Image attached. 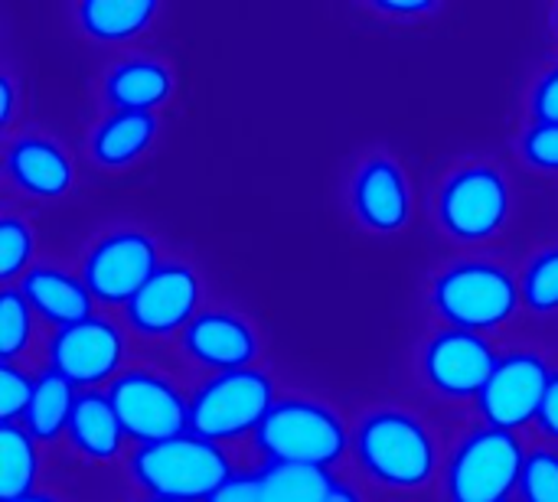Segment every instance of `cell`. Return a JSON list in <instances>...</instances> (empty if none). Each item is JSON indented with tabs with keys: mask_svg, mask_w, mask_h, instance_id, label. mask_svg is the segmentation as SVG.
<instances>
[{
	"mask_svg": "<svg viewBox=\"0 0 558 502\" xmlns=\"http://www.w3.org/2000/svg\"><path fill=\"white\" fill-rule=\"evenodd\" d=\"M105 392L134 448L190 431V395L160 369L128 366Z\"/></svg>",
	"mask_w": 558,
	"mask_h": 502,
	"instance_id": "ba28073f",
	"label": "cell"
},
{
	"mask_svg": "<svg viewBox=\"0 0 558 502\" xmlns=\"http://www.w3.org/2000/svg\"><path fill=\"white\" fill-rule=\"evenodd\" d=\"M262 464H301L330 470L353 451V431L343 415L320 399H278L252 438Z\"/></svg>",
	"mask_w": 558,
	"mask_h": 502,
	"instance_id": "3957f363",
	"label": "cell"
},
{
	"mask_svg": "<svg viewBox=\"0 0 558 502\" xmlns=\"http://www.w3.org/2000/svg\"><path fill=\"white\" fill-rule=\"evenodd\" d=\"M160 137L157 114L137 111H108L88 137V157L101 170H128L141 163Z\"/></svg>",
	"mask_w": 558,
	"mask_h": 502,
	"instance_id": "ffe728a7",
	"label": "cell"
},
{
	"mask_svg": "<svg viewBox=\"0 0 558 502\" xmlns=\"http://www.w3.org/2000/svg\"><path fill=\"white\" fill-rule=\"evenodd\" d=\"M523 310L533 317H558V245L539 248L520 274Z\"/></svg>",
	"mask_w": 558,
	"mask_h": 502,
	"instance_id": "d4e9b609",
	"label": "cell"
},
{
	"mask_svg": "<svg viewBox=\"0 0 558 502\" xmlns=\"http://www.w3.org/2000/svg\"><path fill=\"white\" fill-rule=\"evenodd\" d=\"M46 369L59 372L78 392L108 389L128 369V330L105 314L52 330L46 340Z\"/></svg>",
	"mask_w": 558,
	"mask_h": 502,
	"instance_id": "9c48e42d",
	"label": "cell"
},
{
	"mask_svg": "<svg viewBox=\"0 0 558 502\" xmlns=\"http://www.w3.org/2000/svg\"><path fill=\"white\" fill-rule=\"evenodd\" d=\"M180 356L209 372H239V369H255L258 356H262V340L255 333V327L235 314V310H222V307H206L193 317V323L180 333L177 340Z\"/></svg>",
	"mask_w": 558,
	"mask_h": 502,
	"instance_id": "5bb4252c",
	"label": "cell"
},
{
	"mask_svg": "<svg viewBox=\"0 0 558 502\" xmlns=\"http://www.w3.org/2000/svg\"><path fill=\"white\" fill-rule=\"evenodd\" d=\"M144 502H163V500H144Z\"/></svg>",
	"mask_w": 558,
	"mask_h": 502,
	"instance_id": "f35d334b",
	"label": "cell"
},
{
	"mask_svg": "<svg viewBox=\"0 0 558 502\" xmlns=\"http://www.w3.org/2000/svg\"><path fill=\"white\" fill-rule=\"evenodd\" d=\"M432 310L445 327L468 333L504 330L523 307L520 278L494 258H458L432 278Z\"/></svg>",
	"mask_w": 558,
	"mask_h": 502,
	"instance_id": "7a4b0ae2",
	"label": "cell"
},
{
	"mask_svg": "<svg viewBox=\"0 0 558 502\" xmlns=\"http://www.w3.org/2000/svg\"><path fill=\"white\" fill-rule=\"evenodd\" d=\"M157 242L141 229H114L85 252L82 281L95 304L101 307H128V301L150 281L160 268Z\"/></svg>",
	"mask_w": 558,
	"mask_h": 502,
	"instance_id": "30bf717a",
	"label": "cell"
},
{
	"mask_svg": "<svg viewBox=\"0 0 558 502\" xmlns=\"http://www.w3.org/2000/svg\"><path fill=\"white\" fill-rule=\"evenodd\" d=\"M75 385L65 382L59 372L52 369H39L36 372V389H33V402L20 421V428H26L39 444H56L65 438L69 421H72V408H75Z\"/></svg>",
	"mask_w": 558,
	"mask_h": 502,
	"instance_id": "7402d4cb",
	"label": "cell"
},
{
	"mask_svg": "<svg viewBox=\"0 0 558 502\" xmlns=\"http://www.w3.org/2000/svg\"><path fill=\"white\" fill-rule=\"evenodd\" d=\"M177 91L173 69L150 56H128L101 78V98L111 111L157 114Z\"/></svg>",
	"mask_w": 558,
	"mask_h": 502,
	"instance_id": "e0dca14e",
	"label": "cell"
},
{
	"mask_svg": "<svg viewBox=\"0 0 558 502\" xmlns=\"http://www.w3.org/2000/svg\"><path fill=\"white\" fill-rule=\"evenodd\" d=\"M0 98H3L0 121H3V127H10L13 124V108H16V91H13V78L10 75H0Z\"/></svg>",
	"mask_w": 558,
	"mask_h": 502,
	"instance_id": "e575fe53",
	"label": "cell"
},
{
	"mask_svg": "<svg viewBox=\"0 0 558 502\" xmlns=\"http://www.w3.org/2000/svg\"><path fill=\"white\" fill-rule=\"evenodd\" d=\"M526 454L530 451L520 434L490 425L464 431L445 461V500L513 502Z\"/></svg>",
	"mask_w": 558,
	"mask_h": 502,
	"instance_id": "5b68a950",
	"label": "cell"
},
{
	"mask_svg": "<svg viewBox=\"0 0 558 502\" xmlns=\"http://www.w3.org/2000/svg\"><path fill=\"white\" fill-rule=\"evenodd\" d=\"M232 474L229 451L190 431L128 454V480L147 500L206 502Z\"/></svg>",
	"mask_w": 558,
	"mask_h": 502,
	"instance_id": "277c9868",
	"label": "cell"
},
{
	"mask_svg": "<svg viewBox=\"0 0 558 502\" xmlns=\"http://www.w3.org/2000/svg\"><path fill=\"white\" fill-rule=\"evenodd\" d=\"M65 444L72 448L75 457H82L88 464H111L124 454L128 434H124L118 412L105 389L78 392L72 421L65 431Z\"/></svg>",
	"mask_w": 558,
	"mask_h": 502,
	"instance_id": "d6986e66",
	"label": "cell"
},
{
	"mask_svg": "<svg viewBox=\"0 0 558 502\" xmlns=\"http://www.w3.org/2000/svg\"><path fill=\"white\" fill-rule=\"evenodd\" d=\"M435 216L441 232L461 245L490 242L513 216V186L497 163H461L441 180Z\"/></svg>",
	"mask_w": 558,
	"mask_h": 502,
	"instance_id": "8992f818",
	"label": "cell"
},
{
	"mask_svg": "<svg viewBox=\"0 0 558 502\" xmlns=\"http://www.w3.org/2000/svg\"><path fill=\"white\" fill-rule=\"evenodd\" d=\"M520 157L539 170V173H558V124H539L533 121L520 134Z\"/></svg>",
	"mask_w": 558,
	"mask_h": 502,
	"instance_id": "f546056e",
	"label": "cell"
},
{
	"mask_svg": "<svg viewBox=\"0 0 558 502\" xmlns=\"http://www.w3.org/2000/svg\"><path fill=\"white\" fill-rule=\"evenodd\" d=\"M0 448H3V480H0V500L13 502L36 493L39 480V441L20 428L3 425L0 428Z\"/></svg>",
	"mask_w": 558,
	"mask_h": 502,
	"instance_id": "cb8c5ba5",
	"label": "cell"
},
{
	"mask_svg": "<svg viewBox=\"0 0 558 502\" xmlns=\"http://www.w3.org/2000/svg\"><path fill=\"white\" fill-rule=\"evenodd\" d=\"M350 209L373 235H399L415 212L405 167L389 154H369L350 180Z\"/></svg>",
	"mask_w": 558,
	"mask_h": 502,
	"instance_id": "9a60e30c",
	"label": "cell"
},
{
	"mask_svg": "<svg viewBox=\"0 0 558 502\" xmlns=\"http://www.w3.org/2000/svg\"><path fill=\"white\" fill-rule=\"evenodd\" d=\"M36 320L39 317L29 307V301L20 294V287L16 284L3 287V297H0V359L3 363H16L20 356H26L36 336Z\"/></svg>",
	"mask_w": 558,
	"mask_h": 502,
	"instance_id": "484cf974",
	"label": "cell"
},
{
	"mask_svg": "<svg viewBox=\"0 0 558 502\" xmlns=\"http://www.w3.org/2000/svg\"><path fill=\"white\" fill-rule=\"evenodd\" d=\"M517 502H558V448H530Z\"/></svg>",
	"mask_w": 558,
	"mask_h": 502,
	"instance_id": "83f0119b",
	"label": "cell"
},
{
	"mask_svg": "<svg viewBox=\"0 0 558 502\" xmlns=\"http://www.w3.org/2000/svg\"><path fill=\"white\" fill-rule=\"evenodd\" d=\"M373 10L376 13H383V16H389V20H405V16H428V13H438V3H428V0H412V3H399V0H379V3H373Z\"/></svg>",
	"mask_w": 558,
	"mask_h": 502,
	"instance_id": "836d02e7",
	"label": "cell"
},
{
	"mask_svg": "<svg viewBox=\"0 0 558 502\" xmlns=\"http://www.w3.org/2000/svg\"><path fill=\"white\" fill-rule=\"evenodd\" d=\"M36 229L29 219L16 212H3L0 219V278L3 284H16L36 261Z\"/></svg>",
	"mask_w": 558,
	"mask_h": 502,
	"instance_id": "4316f807",
	"label": "cell"
},
{
	"mask_svg": "<svg viewBox=\"0 0 558 502\" xmlns=\"http://www.w3.org/2000/svg\"><path fill=\"white\" fill-rule=\"evenodd\" d=\"M530 118L539 124H558V62L536 78L530 91Z\"/></svg>",
	"mask_w": 558,
	"mask_h": 502,
	"instance_id": "4dcf8cb0",
	"label": "cell"
},
{
	"mask_svg": "<svg viewBox=\"0 0 558 502\" xmlns=\"http://www.w3.org/2000/svg\"><path fill=\"white\" fill-rule=\"evenodd\" d=\"M199 274L186 261H163L121 310L124 330L137 340H180L199 314Z\"/></svg>",
	"mask_w": 558,
	"mask_h": 502,
	"instance_id": "4fadbf2b",
	"label": "cell"
},
{
	"mask_svg": "<svg viewBox=\"0 0 558 502\" xmlns=\"http://www.w3.org/2000/svg\"><path fill=\"white\" fill-rule=\"evenodd\" d=\"M3 176L20 196L49 203L75 186V163L59 140L26 131L7 140Z\"/></svg>",
	"mask_w": 558,
	"mask_h": 502,
	"instance_id": "2e32d148",
	"label": "cell"
},
{
	"mask_svg": "<svg viewBox=\"0 0 558 502\" xmlns=\"http://www.w3.org/2000/svg\"><path fill=\"white\" fill-rule=\"evenodd\" d=\"M353 461L383 490L422 493L441 467L435 431L409 408H373L353 428Z\"/></svg>",
	"mask_w": 558,
	"mask_h": 502,
	"instance_id": "6da1fadb",
	"label": "cell"
},
{
	"mask_svg": "<svg viewBox=\"0 0 558 502\" xmlns=\"http://www.w3.org/2000/svg\"><path fill=\"white\" fill-rule=\"evenodd\" d=\"M13 502H62L56 493H43V490H36V493H29V497H23V500H13Z\"/></svg>",
	"mask_w": 558,
	"mask_h": 502,
	"instance_id": "8d00e7d4",
	"label": "cell"
},
{
	"mask_svg": "<svg viewBox=\"0 0 558 502\" xmlns=\"http://www.w3.org/2000/svg\"><path fill=\"white\" fill-rule=\"evenodd\" d=\"M262 502H327L337 477L320 467L262 464Z\"/></svg>",
	"mask_w": 558,
	"mask_h": 502,
	"instance_id": "603a6c76",
	"label": "cell"
},
{
	"mask_svg": "<svg viewBox=\"0 0 558 502\" xmlns=\"http://www.w3.org/2000/svg\"><path fill=\"white\" fill-rule=\"evenodd\" d=\"M553 366L543 353L536 350H513L504 353L481 392L477 415L484 425L520 434L523 428L536 425V415L543 408L549 379H553Z\"/></svg>",
	"mask_w": 558,
	"mask_h": 502,
	"instance_id": "7c38bea8",
	"label": "cell"
},
{
	"mask_svg": "<svg viewBox=\"0 0 558 502\" xmlns=\"http://www.w3.org/2000/svg\"><path fill=\"white\" fill-rule=\"evenodd\" d=\"M206 502H262V470H235Z\"/></svg>",
	"mask_w": 558,
	"mask_h": 502,
	"instance_id": "1f68e13d",
	"label": "cell"
},
{
	"mask_svg": "<svg viewBox=\"0 0 558 502\" xmlns=\"http://www.w3.org/2000/svg\"><path fill=\"white\" fill-rule=\"evenodd\" d=\"M16 287L29 301L36 317L52 330H62V327L95 317V301H92L82 274H72L59 265H33L16 281Z\"/></svg>",
	"mask_w": 558,
	"mask_h": 502,
	"instance_id": "ac0fdd59",
	"label": "cell"
},
{
	"mask_svg": "<svg viewBox=\"0 0 558 502\" xmlns=\"http://www.w3.org/2000/svg\"><path fill=\"white\" fill-rule=\"evenodd\" d=\"M160 16L154 0H82L75 7V26L95 42H131L150 29Z\"/></svg>",
	"mask_w": 558,
	"mask_h": 502,
	"instance_id": "44dd1931",
	"label": "cell"
},
{
	"mask_svg": "<svg viewBox=\"0 0 558 502\" xmlns=\"http://www.w3.org/2000/svg\"><path fill=\"white\" fill-rule=\"evenodd\" d=\"M556 33H558V7H556Z\"/></svg>",
	"mask_w": 558,
	"mask_h": 502,
	"instance_id": "74e56055",
	"label": "cell"
},
{
	"mask_svg": "<svg viewBox=\"0 0 558 502\" xmlns=\"http://www.w3.org/2000/svg\"><path fill=\"white\" fill-rule=\"evenodd\" d=\"M36 376L20 369V363H0V415L3 425H20L33 402Z\"/></svg>",
	"mask_w": 558,
	"mask_h": 502,
	"instance_id": "f1b7e54d",
	"label": "cell"
},
{
	"mask_svg": "<svg viewBox=\"0 0 558 502\" xmlns=\"http://www.w3.org/2000/svg\"><path fill=\"white\" fill-rule=\"evenodd\" d=\"M327 502H366V500H363V493H360L350 480H340V477H337V483H333V490H330Z\"/></svg>",
	"mask_w": 558,
	"mask_h": 502,
	"instance_id": "d590c367",
	"label": "cell"
},
{
	"mask_svg": "<svg viewBox=\"0 0 558 502\" xmlns=\"http://www.w3.org/2000/svg\"><path fill=\"white\" fill-rule=\"evenodd\" d=\"M275 402V382L258 366L206 376L190 392V434L219 448L255 438Z\"/></svg>",
	"mask_w": 558,
	"mask_h": 502,
	"instance_id": "52a82bcc",
	"label": "cell"
},
{
	"mask_svg": "<svg viewBox=\"0 0 558 502\" xmlns=\"http://www.w3.org/2000/svg\"><path fill=\"white\" fill-rule=\"evenodd\" d=\"M500 353L494 343L481 333L441 327L435 330L422 353H418V372L428 392H435L441 402H477Z\"/></svg>",
	"mask_w": 558,
	"mask_h": 502,
	"instance_id": "8fae6325",
	"label": "cell"
},
{
	"mask_svg": "<svg viewBox=\"0 0 558 502\" xmlns=\"http://www.w3.org/2000/svg\"><path fill=\"white\" fill-rule=\"evenodd\" d=\"M536 428H539V434L549 441V448H558V369L553 372V379H549L543 408H539V415H536Z\"/></svg>",
	"mask_w": 558,
	"mask_h": 502,
	"instance_id": "d6a6232c",
	"label": "cell"
}]
</instances>
